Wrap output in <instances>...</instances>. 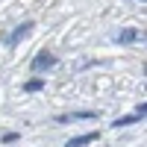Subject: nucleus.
Wrapping results in <instances>:
<instances>
[{
    "label": "nucleus",
    "instance_id": "1",
    "mask_svg": "<svg viewBox=\"0 0 147 147\" xmlns=\"http://www.w3.org/2000/svg\"><path fill=\"white\" fill-rule=\"evenodd\" d=\"M30 68H32V74H41V71H50V68H56V56L44 50V53H38V56L32 59V65H30Z\"/></svg>",
    "mask_w": 147,
    "mask_h": 147
},
{
    "label": "nucleus",
    "instance_id": "2",
    "mask_svg": "<svg viewBox=\"0 0 147 147\" xmlns=\"http://www.w3.org/2000/svg\"><path fill=\"white\" fill-rule=\"evenodd\" d=\"M97 112H71V115H56V124H74V121H94Z\"/></svg>",
    "mask_w": 147,
    "mask_h": 147
},
{
    "label": "nucleus",
    "instance_id": "3",
    "mask_svg": "<svg viewBox=\"0 0 147 147\" xmlns=\"http://www.w3.org/2000/svg\"><path fill=\"white\" fill-rule=\"evenodd\" d=\"M30 30H32V21H27V24H21V27L15 30V32H12L9 35V47H15L21 38H27V35H30Z\"/></svg>",
    "mask_w": 147,
    "mask_h": 147
},
{
    "label": "nucleus",
    "instance_id": "4",
    "mask_svg": "<svg viewBox=\"0 0 147 147\" xmlns=\"http://www.w3.org/2000/svg\"><path fill=\"white\" fill-rule=\"evenodd\" d=\"M97 141V132H85V136H77V138H68L65 147H85V144H94Z\"/></svg>",
    "mask_w": 147,
    "mask_h": 147
},
{
    "label": "nucleus",
    "instance_id": "5",
    "mask_svg": "<svg viewBox=\"0 0 147 147\" xmlns=\"http://www.w3.org/2000/svg\"><path fill=\"white\" fill-rule=\"evenodd\" d=\"M136 38H138V30H121V32H115V41H121V44H129Z\"/></svg>",
    "mask_w": 147,
    "mask_h": 147
},
{
    "label": "nucleus",
    "instance_id": "6",
    "mask_svg": "<svg viewBox=\"0 0 147 147\" xmlns=\"http://www.w3.org/2000/svg\"><path fill=\"white\" fill-rule=\"evenodd\" d=\"M141 118H144V115H138V112H136V115H129V118H118L112 127H115V129H118V127H132V124H138Z\"/></svg>",
    "mask_w": 147,
    "mask_h": 147
},
{
    "label": "nucleus",
    "instance_id": "7",
    "mask_svg": "<svg viewBox=\"0 0 147 147\" xmlns=\"http://www.w3.org/2000/svg\"><path fill=\"white\" fill-rule=\"evenodd\" d=\"M41 88H44V80H30L24 85V91H41Z\"/></svg>",
    "mask_w": 147,
    "mask_h": 147
},
{
    "label": "nucleus",
    "instance_id": "8",
    "mask_svg": "<svg viewBox=\"0 0 147 147\" xmlns=\"http://www.w3.org/2000/svg\"><path fill=\"white\" fill-rule=\"evenodd\" d=\"M3 141H6V144H15V141H18V132H6Z\"/></svg>",
    "mask_w": 147,
    "mask_h": 147
},
{
    "label": "nucleus",
    "instance_id": "9",
    "mask_svg": "<svg viewBox=\"0 0 147 147\" xmlns=\"http://www.w3.org/2000/svg\"><path fill=\"white\" fill-rule=\"evenodd\" d=\"M141 3H144V0H141Z\"/></svg>",
    "mask_w": 147,
    "mask_h": 147
}]
</instances>
